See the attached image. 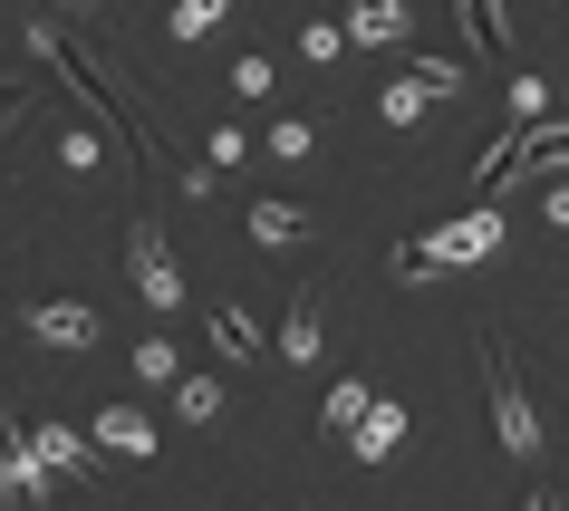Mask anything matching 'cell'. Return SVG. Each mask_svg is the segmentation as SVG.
Returning a JSON list of instances; mask_svg holds the SVG:
<instances>
[{
    "label": "cell",
    "instance_id": "7a4b0ae2",
    "mask_svg": "<svg viewBox=\"0 0 569 511\" xmlns=\"http://www.w3.org/2000/svg\"><path fill=\"white\" fill-rule=\"evenodd\" d=\"M482 387H492V434H502V453L511 463H540V453H550V424H540L531 387H521L511 338H482Z\"/></svg>",
    "mask_w": 569,
    "mask_h": 511
},
{
    "label": "cell",
    "instance_id": "8992f818",
    "mask_svg": "<svg viewBox=\"0 0 569 511\" xmlns=\"http://www.w3.org/2000/svg\"><path fill=\"white\" fill-rule=\"evenodd\" d=\"M502 251V212L482 203V212H463V222H445V232H425V261L435 271H473V261H492Z\"/></svg>",
    "mask_w": 569,
    "mask_h": 511
},
{
    "label": "cell",
    "instance_id": "1f68e13d",
    "mask_svg": "<svg viewBox=\"0 0 569 511\" xmlns=\"http://www.w3.org/2000/svg\"><path fill=\"white\" fill-rule=\"evenodd\" d=\"M59 10H68V20H88V10H97V0H59Z\"/></svg>",
    "mask_w": 569,
    "mask_h": 511
},
{
    "label": "cell",
    "instance_id": "9a60e30c",
    "mask_svg": "<svg viewBox=\"0 0 569 511\" xmlns=\"http://www.w3.org/2000/svg\"><path fill=\"white\" fill-rule=\"evenodd\" d=\"M164 395H174V415L193 424V434H203V424H222V405H232V395H222V377H193V367H183Z\"/></svg>",
    "mask_w": 569,
    "mask_h": 511
},
{
    "label": "cell",
    "instance_id": "ba28073f",
    "mask_svg": "<svg viewBox=\"0 0 569 511\" xmlns=\"http://www.w3.org/2000/svg\"><path fill=\"white\" fill-rule=\"evenodd\" d=\"M0 502H10V511H39V502H49V473L30 463V444H20V415H10V405H0Z\"/></svg>",
    "mask_w": 569,
    "mask_h": 511
},
{
    "label": "cell",
    "instance_id": "ffe728a7",
    "mask_svg": "<svg viewBox=\"0 0 569 511\" xmlns=\"http://www.w3.org/2000/svg\"><path fill=\"white\" fill-rule=\"evenodd\" d=\"M309 154H319V126H309V117H280V126H270V164H309Z\"/></svg>",
    "mask_w": 569,
    "mask_h": 511
},
{
    "label": "cell",
    "instance_id": "44dd1931",
    "mask_svg": "<svg viewBox=\"0 0 569 511\" xmlns=\"http://www.w3.org/2000/svg\"><path fill=\"white\" fill-rule=\"evenodd\" d=\"M425 107H435V97H425L416 78H387V97H377V117H387V126H425Z\"/></svg>",
    "mask_w": 569,
    "mask_h": 511
},
{
    "label": "cell",
    "instance_id": "4316f807",
    "mask_svg": "<svg viewBox=\"0 0 569 511\" xmlns=\"http://www.w3.org/2000/svg\"><path fill=\"white\" fill-rule=\"evenodd\" d=\"M511 117L540 126V117H550V88H540V78H511Z\"/></svg>",
    "mask_w": 569,
    "mask_h": 511
},
{
    "label": "cell",
    "instance_id": "ac0fdd59",
    "mask_svg": "<svg viewBox=\"0 0 569 511\" xmlns=\"http://www.w3.org/2000/svg\"><path fill=\"white\" fill-rule=\"evenodd\" d=\"M367 395H377V387H367V377H338V387L319 395V434H348V424L367 415Z\"/></svg>",
    "mask_w": 569,
    "mask_h": 511
},
{
    "label": "cell",
    "instance_id": "3957f363",
    "mask_svg": "<svg viewBox=\"0 0 569 511\" xmlns=\"http://www.w3.org/2000/svg\"><path fill=\"white\" fill-rule=\"evenodd\" d=\"M126 271H136V300H146L154 319L193 309V280H183V261H174V232H154L146 212L126 222Z\"/></svg>",
    "mask_w": 569,
    "mask_h": 511
},
{
    "label": "cell",
    "instance_id": "f1b7e54d",
    "mask_svg": "<svg viewBox=\"0 0 569 511\" xmlns=\"http://www.w3.org/2000/svg\"><path fill=\"white\" fill-rule=\"evenodd\" d=\"M540 212H550V222L569 232V183H560V174H550V193H540Z\"/></svg>",
    "mask_w": 569,
    "mask_h": 511
},
{
    "label": "cell",
    "instance_id": "52a82bcc",
    "mask_svg": "<svg viewBox=\"0 0 569 511\" xmlns=\"http://www.w3.org/2000/svg\"><path fill=\"white\" fill-rule=\"evenodd\" d=\"M20 444H30V463H59L68 482H107V453H97L88 434H78V424H59V415H39L30 434H20Z\"/></svg>",
    "mask_w": 569,
    "mask_h": 511
},
{
    "label": "cell",
    "instance_id": "30bf717a",
    "mask_svg": "<svg viewBox=\"0 0 569 511\" xmlns=\"http://www.w3.org/2000/svg\"><path fill=\"white\" fill-rule=\"evenodd\" d=\"M406 424H416V415H406L396 395H367V415L348 424V463H387V453L406 444Z\"/></svg>",
    "mask_w": 569,
    "mask_h": 511
},
{
    "label": "cell",
    "instance_id": "484cf974",
    "mask_svg": "<svg viewBox=\"0 0 569 511\" xmlns=\"http://www.w3.org/2000/svg\"><path fill=\"white\" fill-rule=\"evenodd\" d=\"M59 164H68V174H97V164H107V146L78 126V136H59Z\"/></svg>",
    "mask_w": 569,
    "mask_h": 511
},
{
    "label": "cell",
    "instance_id": "6da1fadb",
    "mask_svg": "<svg viewBox=\"0 0 569 511\" xmlns=\"http://www.w3.org/2000/svg\"><path fill=\"white\" fill-rule=\"evenodd\" d=\"M30 59L49 68V78H68V88H78V107H88V117L107 126V136H117V164H126V174H146V154H154V126H146V107H136L126 88H107V78H97V59H88V49H78V39L59 30V20H30Z\"/></svg>",
    "mask_w": 569,
    "mask_h": 511
},
{
    "label": "cell",
    "instance_id": "f546056e",
    "mask_svg": "<svg viewBox=\"0 0 569 511\" xmlns=\"http://www.w3.org/2000/svg\"><path fill=\"white\" fill-rule=\"evenodd\" d=\"M20 117H30V97H20V88H0V136H10Z\"/></svg>",
    "mask_w": 569,
    "mask_h": 511
},
{
    "label": "cell",
    "instance_id": "4fadbf2b",
    "mask_svg": "<svg viewBox=\"0 0 569 511\" xmlns=\"http://www.w3.org/2000/svg\"><path fill=\"white\" fill-rule=\"evenodd\" d=\"M212 338H222V358H232V367H261L270 358V329L251 319V309H232V300L212 309Z\"/></svg>",
    "mask_w": 569,
    "mask_h": 511
},
{
    "label": "cell",
    "instance_id": "7c38bea8",
    "mask_svg": "<svg viewBox=\"0 0 569 511\" xmlns=\"http://www.w3.org/2000/svg\"><path fill=\"white\" fill-rule=\"evenodd\" d=\"M406 20H416L406 0H348V20H338V30H348V49H396Z\"/></svg>",
    "mask_w": 569,
    "mask_h": 511
},
{
    "label": "cell",
    "instance_id": "d4e9b609",
    "mask_svg": "<svg viewBox=\"0 0 569 511\" xmlns=\"http://www.w3.org/2000/svg\"><path fill=\"white\" fill-rule=\"evenodd\" d=\"M203 154H212V174H232V164H251V136H241V126H212Z\"/></svg>",
    "mask_w": 569,
    "mask_h": 511
},
{
    "label": "cell",
    "instance_id": "7402d4cb",
    "mask_svg": "<svg viewBox=\"0 0 569 511\" xmlns=\"http://www.w3.org/2000/svg\"><path fill=\"white\" fill-rule=\"evenodd\" d=\"M270 88H280V68H270L261 49H251V59H232V97H241V107H261Z\"/></svg>",
    "mask_w": 569,
    "mask_h": 511
},
{
    "label": "cell",
    "instance_id": "4dcf8cb0",
    "mask_svg": "<svg viewBox=\"0 0 569 511\" xmlns=\"http://www.w3.org/2000/svg\"><path fill=\"white\" fill-rule=\"evenodd\" d=\"M521 511H569V502H560V492H550V482H540V492H531V502H521Z\"/></svg>",
    "mask_w": 569,
    "mask_h": 511
},
{
    "label": "cell",
    "instance_id": "603a6c76",
    "mask_svg": "<svg viewBox=\"0 0 569 511\" xmlns=\"http://www.w3.org/2000/svg\"><path fill=\"white\" fill-rule=\"evenodd\" d=\"M300 59L309 68H338V59H348V30H338V20H309V30H300Z\"/></svg>",
    "mask_w": 569,
    "mask_h": 511
},
{
    "label": "cell",
    "instance_id": "2e32d148",
    "mask_svg": "<svg viewBox=\"0 0 569 511\" xmlns=\"http://www.w3.org/2000/svg\"><path fill=\"white\" fill-rule=\"evenodd\" d=\"M453 10H463V30H473L482 59H502V49H511V10H502V0H453Z\"/></svg>",
    "mask_w": 569,
    "mask_h": 511
},
{
    "label": "cell",
    "instance_id": "277c9868",
    "mask_svg": "<svg viewBox=\"0 0 569 511\" xmlns=\"http://www.w3.org/2000/svg\"><path fill=\"white\" fill-rule=\"evenodd\" d=\"M319 338H329V280H300V290H290V309H280L270 358H280V367H309V358H319Z\"/></svg>",
    "mask_w": 569,
    "mask_h": 511
},
{
    "label": "cell",
    "instance_id": "9c48e42d",
    "mask_svg": "<svg viewBox=\"0 0 569 511\" xmlns=\"http://www.w3.org/2000/svg\"><path fill=\"white\" fill-rule=\"evenodd\" d=\"M502 174H569V117L511 126V164H502Z\"/></svg>",
    "mask_w": 569,
    "mask_h": 511
},
{
    "label": "cell",
    "instance_id": "cb8c5ba5",
    "mask_svg": "<svg viewBox=\"0 0 569 511\" xmlns=\"http://www.w3.org/2000/svg\"><path fill=\"white\" fill-rule=\"evenodd\" d=\"M406 78H416L425 97H463V78H473V68H463V59H416Z\"/></svg>",
    "mask_w": 569,
    "mask_h": 511
},
{
    "label": "cell",
    "instance_id": "5b68a950",
    "mask_svg": "<svg viewBox=\"0 0 569 511\" xmlns=\"http://www.w3.org/2000/svg\"><path fill=\"white\" fill-rule=\"evenodd\" d=\"M20 329H30L39 348H59V358H88L97 338H107L88 300H30V309H20Z\"/></svg>",
    "mask_w": 569,
    "mask_h": 511
},
{
    "label": "cell",
    "instance_id": "d6986e66",
    "mask_svg": "<svg viewBox=\"0 0 569 511\" xmlns=\"http://www.w3.org/2000/svg\"><path fill=\"white\" fill-rule=\"evenodd\" d=\"M222 10H232V0H174V10H164V30H174L183 49H193V39H212V30H222Z\"/></svg>",
    "mask_w": 569,
    "mask_h": 511
},
{
    "label": "cell",
    "instance_id": "8fae6325",
    "mask_svg": "<svg viewBox=\"0 0 569 511\" xmlns=\"http://www.w3.org/2000/svg\"><path fill=\"white\" fill-rule=\"evenodd\" d=\"M97 453H107V463H126V473H136V463H154V424L136 415V405H107V415H97V434H88Z\"/></svg>",
    "mask_w": 569,
    "mask_h": 511
},
{
    "label": "cell",
    "instance_id": "e0dca14e",
    "mask_svg": "<svg viewBox=\"0 0 569 511\" xmlns=\"http://www.w3.org/2000/svg\"><path fill=\"white\" fill-rule=\"evenodd\" d=\"M126 367H136V387H174V377H183V348H174V338H136Z\"/></svg>",
    "mask_w": 569,
    "mask_h": 511
},
{
    "label": "cell",
    "instance_id": "5bb4252c",
    "mask_svg": "<svg viewBox=\"0 0 569 511\" xmlns=\"http://www.w3.org/2000/svg\"><path fill=\"white\" fill-rule=\"evenodd\" d=\"M241 232H251V251H300L309 212H300V203H251V222H241Z\"/></svg>",
    "mask_w": 569,
    "mask_h": 511
},
{
    "label": "cell",
    "instance_id": "83f0119b",
    "mask_svg": "<svg viewBox=\"0 0 569 511\" xmlns=\"http://www.w3.org/2000/svg\"><path fill=\"white\" fill-rule=\"evenodd\" d=\"M396 280H435V261H425V241H396V261H387Z\"/></svg>",
    "mask_w": 569,
    "mask_h": 511
}]
</instances>
